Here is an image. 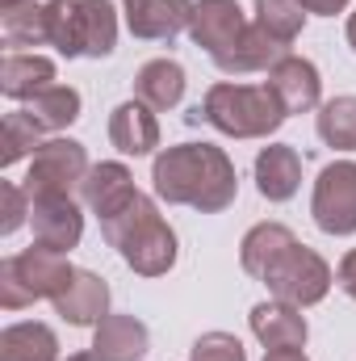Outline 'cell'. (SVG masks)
<instances>
[{
  "instance_id": "obj_1",
  "label": "cell",
  "mask_w": 356,
  "mask_h": 361,
  "mask_svg": "<svg viewBox=\"0 0 356 361\" xmlns=\"http://www.w3.org/2000/svg\"><path fill=\"white\" fill-rule=\"evenodd\" d=\"M155 197L168 206H193L201 214H218L235 202L239 177L222 147L214 143H180L155 156L151 164Z\"/></svg>"
},
{
  "instance_id": "obj_2",
  "label": "cell",
  "mask_w": 356,
  "mask_h": 361,
  "mask_svg": "<svg viewBox=\"0 0 356 361\" xmlns=\"http://www.w3.org/2000/svg\"><path fill=\"white\" fill-rule=\"evenodd\" d=\"M210 122L214 130L231 135V139H268L272 130H281V122L289 118L281 97L268 85H235V80H218L205 89V101L189 114V122Z\"/></svg>"
},
{
  "instance_id": "obj_3",
  "label": "cell",
  "mask_w": 356,
  "mask_h": 361,
  "mask_svg": "<svg viewBox=\"0 0 356 361\" xmlns=\"http://www.w3.org/2000/svg\"><path fill=\"white\" fill-rule=\"evenodd\" d=\"M76 269L68 265V252H55L46 244H30L25 252L0 261V307L21 311L38 298H55L68 290Z\"/></svg>"
},
{
  "instance_id": "obj_4",
  "label": "cell",
  "mask_w": 356,
  "mask_h": 361,
  "mask_svg": "<svg viewBox=\"0 0 356 361\" xmlns=\"http://www.w3.org/2000/svg\"><path fill=\"white\" fill-rule=\"evenodd\" d=\"M268 286V294L272 298H281V302H293V307H314V302H323L327 298V290H331V265L314 252V248H306V244H289L272 265L268 273L260 277Z\"/></svg>"
},
{
  "instance_id": "obj_5",
  "label": "cell",
  "mask_w": 356,
  "mask_h": 361,
  "mask_svg": "<svg viewBox=\"0 0 356 361\" xmlns=\"http://www.w3.org/2000/svg\"><path fill=\"white\" fill-rule=\"evenodd\" d=\"M89 152L76 139H46L25 173V193L30 197H72L89 177Z\"/></svg>"
},
{
  "instance_id": "obj_6",
  "label": "cell",
  "mask_w": 356,
  "mask_h": 361,
  "mask_svg": "<svg viewBox=\"0 0 356 361\" xmlns=\"http://www.w3.org/2000/svg\"><path fill=\"white\" fill-rule=\"evenodd\" d=\"M310 214L319 231L327 235H352L356 231V160H336L314 180Z\"/></svg>"
},
{
  "instance_id": "obj_7",
  "label": "cell",
  "mask_w": 356,
  "mask_h": 361,
  "mask_svg": "<svg viewBox=\"0 0 356 361\" xmlns=\"http://www.w3.org/2000/svg\"><path fill=\"white\" fill-rule=\"evenodd\" d=\"M30 227H34V244L72 252L84 235L80 202L76 197H30Z\"/></svg>"
},
{
  "instance_id": "obj_8",
  "label": "cell",
  "mask_w": 356,
  "mask_h": 361,
  "mask_svg": "<svg viewBox=\"0 0 356 361\" xmlns=\"http://www.w3.org/2000/svg\"><path fill=\"white\" fill-rule=\"evenodd\" d=\"M117 257L139 273V277H164V273L177 265V231L164 223V214L147 219L122 248Z\"/></svg>"
},
{
  "instance_id": "obj_9",
  "label": "cell",
  "mask_w": 356,
  "mask_h": 361,
  "mask_svg": "<svg viewBox=\"0 0 356 361\" xmlns=\"http://www.w3.org/2000/svg\"><path fill=\"white\" fill-rule=\"evenodd\" d=\"M252 21L243 17L239 0H197L193 4V17H189V38L193 47L210 51V55H222Z\"/></svg>"
},
{
  "instance_id": "obj_10",
  "label": "cell",
  "mask_w": 356,
  "mask_h": 361,
  "mask_svg": "<svg viewBox=\"0 0 356 361\" xmlns=\"http://www.w3.org/2000/svg\"><path fill=\"white\" fill-rule=\"evenodd\" d=\"M193 4L197 0H122V13L134 38L164 42V38H177L180 30H189Z\"/></svg>"
},
{
  "instance_id": "obj_11",
  "label": "cell",
  "mask_w": 356,
  "mask_h": 361,
  "mask_svg": "<svg viewBox=\"0 0 356 361\" xmlns=\"http://www.w3.org/2000/svg\"><path fill=\"white\" fill-rule=\"evenodd\" d=\"M268 89L281 97L285 114H310L319 109V97H323V80H319V68L302 55H285L268 68Z\"/></svg>"
},
{
  "instance_id": "obj_12",
  "label": "cell",
  "mask_w": 356,
  "mask_h": 361,
  "mask_svg": "<svg viewBox=\"0 0 356 361\" xmlns=\"http://www.w3.org/2000/svg\"><path fill=\"white\" fill-rule=\"evenodd\" d=\"M51 302H55V315H63L72 328H96L109 315V281L89 269H76L68 290L55 294Z\"/></svg>"
},
{
  "instance_id": "obj_13",
  "label": "cell",
  "mask_w": 356,
  "mask_h": 361,
  "mask_svg": "<svg viewBox=\"0 0 356 361\" xmlns=\"http://www.w3.org/2000/svg\"><path fill=\"white\" fill-rule=\"evenodd\" d=\"M248 319H252V336H256L265 349H302V345H306V336H310L302 307L281 302V298L256 302Z\"/></svg>"
},
{
  "instance_id": "obj_14",
  "label": "cell",
  "mask_w": 356,
  "mask_h": 361,
  "mask_svg": "<svg viewBox=\"0 0 356 361\" xmlns=\"http://www.w3.org/2000/svg\"><path fill=\"white\" fill-rule=\"evenodd\" d=\"M109 143H113L122 156H151V152L160 147L155 109L143 105L139 97H134V101H122V105L109 114Z\"/></svg>"
},
{
  "instance_id": "obj_15",
  "label": "cell",
  "mask_w": 356,
  "mask_h": 361,
  "mask_svg": "<svg viewBox=\"0 0 356 361\" xmlns=\"http://www.w3.org/2000/svg\"><path fill=\"white\" fill-rule=\"evenodd\" d=\"M289 51H285V42H276L272 34H268L265 25H248L222 55H214V63H218V72H227V76H248V72H268L276 59H285Z\"/></svg>"
},
{
  "instance_id": "obj_16",
  "label": "cell",
  "mask_w": 356,
  "mask_h": 361,
  "mask_svg": "<svg viewBox=\"0 0 356 361\" xmlns=\"http://www.w3.org/2000/svg\"><path fill=\"white\" fill-rule=\"evenodd\" d=\"M151 349V332L134 315H105L92 328V353L101 361H143Z\"/></svg>"
},
{
  "instance_id": "obj_17",
  "label": "cell",
  "mask_w": 356,
  "mask_h": 361,
  "mask_svg": "<svg viewBox=\"0 0 356 361\" xmlns=\"http://www.w3.org/2000/svg\"><path fill=\"white\" fill-rule=\"evenodd\" d=\"M55 85V63L34 51H8L0 59V92L13 101H34L42 89Z\"/></svg>"
},
{
  "instance_id": "obj_18",
  "label": "cell",
  "mask_w": 356,
  "mask_h": 361,
  "mask_svg": "<svg viewBox=\"0 0 356 361\" xmlns=\"http://www.w3.org/2000/svg\"><path fill=\"white\" fill-rule=\"evenodd\" d=\"M302 185V156L289 143H272L260 147L256 156V189L268 202H289Z\"/></svg>"
},
{
  "instance_id": "obj_19",
  "label": "cell",
  "mask_w": 356,
  "mask_h": 361,
  "mask_svg": "<svg viewBox=\"0 0 356 361\" xmlns=\"http://www.w3.org/2000/svg\"><path fill=\"white\" fill-rule=\"evenodd\" d=\"M130 193H134V177H130V169H126V164H117V160L92 164L89 177H84V185H80V202L89 206L96 219L113 214Z\"/></svg>"
},
{
  "instance_id": "obj_20",
  "label": "cell",
  "mask_w": 356,
  "mask_h": 361,
  "mask_svg": "<svg viewBox=\"0 0 356 361\" xmlns=\"http://www.w3.org/2000/svg\"><path fill=\"white\" fill-rule=\"evenodd\" d=\"M134 97L151 109H172L184 97V68L177 59H151L134 76Z\"/></svg>"
},
{
  "instance_id": "obj_21",
  "label": "cell",
  "mask_w": 356,
  "mask_h": 361,
  "mask_svg": "<svg viewBox=\"0 0 356 361\" xmlns=\"http://www.w3.org/2000/svg\"><path fill=\"white\" fill-rule=\"evenodd\" d=\"M0 42H4L8 51L51 42V38H46V4H34V0L0 4Z\"/></svg>"
},
{
  "instance_id": "obj_22",
  "label": "cell",
  "mask_w": 356,
  "mask_h": 361,
  "mask_svg": "<svg viewBox=\"0 0 356 361\" xmlns=\"http://www.w3.org/2000/svg\"><path fill=\"white\" fill-rule=\"evenodd\" d=\"M0 361H59V341L38 319L8 324L0 332Z\"/></svg>"
},
{
  "instance_id": "obj_23",
  "label": "cell",
  "mask_w": 356,
  "mask_h": 361,
  "mask_svg": "<svg viewBox=\"0 0 356 361\" xmlns=\"http://www.w3.org/2000/svg\"><path fill=\"white\" fill-rule=\"evenodd\" d=\"M289 244H298V240H293V231H289L285 223H256V227L243 235V244H239V265H243V273H252V277H265L268 265H272Z\"/></svg>"
},
{
  "instance_id": "obj_24",
  "label": "cell",
  "mask_w": 356,
  "mask_h": 361,
  "mask_svg": "<svg viewBox=\"0 0 356 361\" xmlns=\"http://www.w3.org/2000/svg\"><path fill=\"white\" fill-rule=\"evenodd\" d=\"M80 34H84V55L105 59L117 47V8L109 0H80Z\"/></svg>"
},
{
  "instance_id": "obj_25",
  "label": "cell",
  "mask_w": 356,
  "mask_h": 361,
  "mask_svg": "<svg viewBox=\"0 0 356 361\" xmlns=\"http://www.w3.org/2000/svg\"><path fill=\"white\" fill-rule=\"evenodd\" d=\"M46 47H55L63 59L84 55V34H80V0H46Z\"/></svg>"
},
{
  "instance_id": "obj_26",
  "label": "cell",
  "mask_w": 356,
  "mask_h": 361,
  "mask_svg": "<svg viewBox=\"0 0 356 361\" xmlns=\"http://www.w3.org/2000/svg\"><path fill=\"white\" fill-rule=\"evenodd\" d=\"M25 114H30L42 130H68V126L80 118V92L72 89V85H51V89H42L30 105H25Z\"/></svg>"
},
{
  "instance_id": "obj_27",
  "label": "cell",
  "mask_w": 356,
  "mask_h": 361,
  "mask_svg": "<svg viewBox=\"0 0 356 361\" xmlns=\"http://www.w3.org/2000/svg\"><path fill=\"white\" fill-rule=\"evenodd\" d=\"M319 139L336 152H356V97H331L319 105Z\"/></svg>"
},
{
  "instance_id": "obj_28",
  "label": "cell",
  "mask_w": 356,
  "mask_h": 361,
  "mask_svg": "<svg viewBox=\"0 0 356 361\" xmlns=\"http://www.w3.org/2000/svg\"><path fill=\"white\" fill-rule=\"evenodd\" d=\"M38 147H42V126L25 109L4 114V122H0V169H13L21 156H30Z\"/></svg>"
},
{
  "instance_id": "obj_29",
  "label": "cell",
  "mask_w": 356,
  "mask_h": 361,
  "mask_svg": "<svg viewBox=\"0 0 356 361\" xmlns=\"http://www.w3.org/2000/svg\"><path fill=\"white\" fill-rule=\"evenodd\" d=\"M155 214H160V210H155V202H151L147 193H139V189H134V193L113 210V214H105V219H101V235H105V244H109V248H122V244H126V240L147 223V219H155Z\"/></svg>"
},
{
  "instance_id": "obj_30",
  "label": "cell",
  "mask_w": 356,
  "mask_h": 361,
  "mask_svg": "<svg viewBox=\"0 0 356 361\" xmlns=\"http://www.w3.org/2000/svg\"><path fill=\"white\" fill-rule=\"evenodd\" d=\"M256 25H265L276 42H293L306 25V4L302 0H256Z\"/></svg>"
},
{
  "instance_id": "obj_31",
  "label": "cell",
  "mask_w": 356,
  "mask_h": 361,
  "mask_svg": "<svg viewBox=\"0 0 356 361\" xmlns=\"http://www.w3.org/2000/svg\"><path fill=\"white\" fill-rule=\"evenodd\" d=\"M189 361H248V349L231 332H205V336L193 341Z\"/></svg>"
},
{
  "instance_id": "obj_32",
  "label": "cell",
  "mask_w": 356,
  "mask_h": 361,
  "mask_svg": "<svg viewBox=\"0 0 356 361\" xmlns=\"http://www.w3.org/2000/svg\"><path fill=\"white\" fill-rule=\"evenodd\" d=\"M21 223H30V193H25V185L0 180V235H13Z\"/></svg>"
},
{
  "instance_id": "obj_33",
  "label": "cell",
  "mask_w": 356,
  "mask_h": 361,
  "mask_svg": "<svg viewBox=\"0 0 356 361\" xmlns=\"http://www.w3.org/2000/svg\"><path fill=\"white\" fill-rule=\"evenodd\" d=\"M336 281H340V290H344L348 298H356V248H352V252H344V257H340V269H336Z\"/></svg>"
},
{
  "instance_id": "obj_34",
  "label": "cell",
  "mask_w": 356,
  "mask_h": 361,
  "mask_svg": "<svg viewBox=\"0 0 356 361\" xmlns=\"http://www.w3.org/2000/svg\"><path fill=\"white\" fill-rule=\"evenodd\" d=\"M302 4H306V13H319V17H336L348 8V0H302Z\"/></svg>"
},
{
  "instance_id": "obj_35",
  "label": "cell",
  "mask_w": 356,
  "mask_h": 361,
  "mask_svg": "<svg viewBox=\"0 0 356 361\" xmlns=\"http://www.w3.org/2000/svg\"><path fill=\"white\" fill-rule=\"evenodd\" d=\"M265 361H310L302 349H265Z\"/></svg>"
},
{
  "instance_id": "obj_36",
  "label": "cell",
  "mask_w": 356,
  "mask_h": 361,
  "mask_svg": "<svg viewBox=\"0 0 356 361\" xmlns=\"http://www.w3.org/2000/svg\"><path fill=\"white\" fill-rule=\"evenodd\" d=\"M348 47H352V51H356V13H352V17H348Z\"/></svg>"
},
{
  "instance_id": "obj_37",
  "label": "cell",
  "mask_w": 356,
  "mask_h": 361,
  "mask_svg": "<svg viewBox=\"0 0 356 361\" xmlns=\"http://www.w3.org/2000/svg\"><path fill=\"white\" fill-rule=\"evenodd\" d=\"M68 361H101V357H96V353H72Z\"/></svg>"
},
{
  "instance_id": "obj_38",
  "label": "cell",
  "mask_w": 356,
  "mask_h": 361,
  "mask_svg": "<svg viewBox=\"0 0 356 361\" xmlns=\"http://www.w3.org/2000/svg\"><path fill=\"white\" fill-rule=\"evenodd\" d=\"M0 4H13V0H0Z\"/></svg>"
}]
</instances>
